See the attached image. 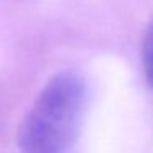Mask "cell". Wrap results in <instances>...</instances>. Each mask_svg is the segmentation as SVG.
<instances>
[{"instance_id": "2", "label": "cell", "mask_w": 153, "mask_h": 153, "mask_svg": "<svg viewBox=\"0 0 153 153\" xmlns=\"http://www.w3.org/2000/svg\"><path fill=\"white\" fill-rule=\"evenodd\" d=\"M142 66L146 84L153 89V20L148 23V27L145 30V36H143Z\"/></svg>"}, {"instance_id": "1", "label": "cell", "mask_w": 153, "mask_h": 153, "mask_svg": "<svg viewBox=\"0 0 153 153\" xmlns=\"http://www.w3.org/2000/svg\"><path fill=\"white\" fill-rule=\"evenodd\" d=\"M86 110V84L74 71L54 74L17 132L22 153H73Z\"/></svg>"}]
</instances>
